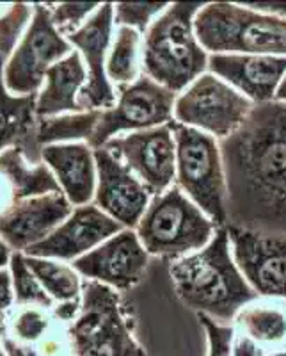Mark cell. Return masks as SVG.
Instances as JSON below:
<instances>
[{
    "instance_id": "6da1fadb",
    "label": "cell",
    "mask_w": 286,
    "mask_h": 356,
    "mask_svg": "<svg viewBox=\"0 0 286 356\" xmlns=\"http://www.w3.org/2000/svg\"><path fill=\"white\" fill-rule=\"evenodd\" d=\"M228 227L286 237V106H254L242 129L222 139Z\"/></svg>"
},
{
    "instance_id": "7a4b0ae2",
    "label": "cell",
    "mask_w": 286,
    "mask_h": 356,
    "mask_svg": "<svg viewBox=\"0 0 286 356\" xmlns=\"http://www.w3.org/2000/svg\"><path fill=\"white\" fill-rule=\"evenodd\" d=\"M178 300L198 316L231 326L249 301L258 298L231 251L228 228H219L208 246L174 260L169 267Z\"/></svg>"
},
{
    "instance_id": "3957f363",
    "label": "cell",
    "mask_w": 286,
    "mask_h": 356,
    "mask_svg": "<svg viewBox=\"0 0 286 356\" xmlns=\"http://www.w3.org/2000/svg\"><path fill=\"white\" fill-rule=\"evenodd\" d=\"M201 8L199 2L169 4L142 40V72L174 95L208 72L210 54L194 27Z\"/></svg>"
},
{
    "instance_id": "277c9868",
    "label": "cell",
    "mask_w": 286,
    "mask_h": 356,
    "mask_svg": "<svg viewBox=\"0 0 286 356\" xmlns=\"http://www.w3.org/2000/svg\"><path fill=\"white\" fill-rule=\"evenodd\" d=\"M206 52L286 57V20L254 11L246 4H203L194 20Z\"/></svg>"
},
{
    "instance_id": "5b68a950",
    "label": "cell",
    "mask_w": 286,
    "mask_h": 356,
    "mask_svg": "<svg viewBox=\"0 0 286 356\" xmlns=\"http://www.w3.org/2000/svg\"><path fill=\"white\" fill-rule=\"evenodd\" d=\"M217 230V225L176 186L151 198L135 228L148 255L173 262L208 246Z\"/></svg>"
},
{
    "instance_id": "8992f818",
    "label": "cell",
    "mask_w": 286,
    "mask_h": 356,
    "mask_svg": "<svg viewBox=\"0 0 286 356\" xmlns=\"http://www.w3.org/2000/svg\"><path fill=\"white\" fill-rule=\"evenodd\" d=\"M72 356H146L117 291L85 280L78 316L69 323Z\"/></svg>"
},
{
    "instance_id": "52a82bcc",
    "label": "cell",
    "mask_w": 286,
    "mask_h": 356,
    "mask_svg": "<svg viewBox=\"0 0 286 356\" xmlns=\"http://www.w3.org/2000/svg\"><path fill=\"white\" fill-rule=\"evenodd\" d=\"M176 141V184L219 228L228 227V182L221 143L192 127L171 122Z\"/></svg>"
},
{
    "instance_id": "ba28073f",
    "label": "cell",
    "mask_w": 286,
    "mask_h": 356,
    "mask_svg": "<svg viewBox=\"0 0 286 356\" xmlns=\"http://www.w3.org/2000/svg\"><path fill=\"white\" fill-rule=\"evenodd\" d=\"M254 104L214 73H203L176 97L174 122L208 134L217 141L242 129Z\"/></svg>"
},
{
    "instance_id": "9c48e42d",
    "label": "cell",
    "mask_w": 286,
    "mask_h": 356,
    "mask_svg": "<svg viewBox=\"0 0 286 356\" xmlns=\"http://www.w3.org/2000/svg\"><path fill=\"white\" fill-rule=\"evenodd\" d=\"M176 97L142 73L133 84L119 88V97L110 109L101 111L100 123L87 145L98 150L119 136L169 125L174 122Z\"/></svg>"
},
{
    "instance_id": "30bf717a",
    "label": "cell",
    "mask_w": 286,
    "mask_h": 356,
    "mask_svg": "<svg viewBox=\"0 0 286 356\" xmlns=\"http://www.w3.org/2000/svg\"><path fill=\"white\" fill-rule=\"evenodd\" d=\"M72 52L73 47L68 38L53 25L50 9L36 4L31 27L4 68L6 88L17 97L36 95L47 72Z\"/></svg>"
},
{
    "instance_id": "8fae6325",
    "label": "cell",
    "mask_w": 286,
    "mask_h": 356,
    "mask_svg": "<svg viewBox=\"0 0 286 356\" xmlns=\"http://www.w3.org/2000/svg\"><path fill=\"white\" fill-rule=\"evenodd\" d=\"M105 148L125 162L151 196L176 184V141L171 123L114 138Z\"/></svg>"
},
{
    "instance_id": "7c38bea8",
    "label": "cell",
    "mask_w": 286,
    "mask_h": 356,
    "mask_svg": "<svg viewBox=\"0 0 286 356\" xmlns=\"http://www.w3.org/2000/svg\"><path fill=\"white\" fill-rule=\"evenodd\" d=\"M114 4H100L93 17L68 36L72 47L78 49L87 70V81L78 95L82 111H107L117 100L116 89L105 70L114 40Z\"/></svg>"
},
{
    "instance_id": "4fadbf2b",
    "label": "cell",
    "mask_w": 286,
    "mask_h": 356,
    "mask_svg": "<svg viewBox=\"0 0 286 356\" xmlns=\"http://www.w3.org/2000/svg\"><path fill=\"white\" fill-rule=\"evenodd\" d=\"M226 228L235 262L253 291L263 298L286 301V237Z\"/></svg>"
},
{
    "instance_id": "5bb4252c",
    "label": "cell",
    "mask_w": 286,
    "mask_h": 356,
    "mask_svg": "<svg viewBox=\"0 0 286 356\" xmlns=\"http://www.w3.org/2000/svg\"><path fill=\"white\" fill-rule=\"evenodd\" d=\"M148 262V251L139 241L137 232L123 228L93 251L73 260V269L84 278L126 292L141 282Z\"/></svg>"
},
{
    "instance_id": "9a60e30c",
    "label": "cell",
    "mask_w": 286,
    "mask_h": 356,
    "mask_svg": "<svg viewBox=\"0 0 286 356\" xmlns=\"http://www.w3.org/2000/svg\"><path fill=\"white\" fill-rule=\"evenodd\" d=\"M94 161L98 171L94 205L123 228L135 230L153 196L125 162L105 146L94 150Z\"/></svg>"
},
{
    "instance_id": "2e32d148",
    "label": "cell",
    "mask_w": 286,
    "mask_h": 356,
    "mask_svg": "<svg viewBox=\"0 0 286 356\" xmlns=\"http://www.w3.org/2000/svg\"><path fill=\"white\" fill-rule=\"evenodd\" d=\"M121 230L119 222L109 218L93 203L75 207V211L62 225H59L44 241L27 248L25 255L52 260H77Z\"/></svg>"
},
{
    "instance_id": "e0dca14e",
    "label": "cell",
    "mask_w": 286,
    "mask_h": 356,
    "mask_svg": "<svg viewBox=\"0 0 286 356\" xmlns=\"http://www.w3.org/2000/svg\"><path fill=\"white\" fill-rule=\"evenodd\" d=\"M75 211L65 193L17 200L0 214V239L9 248L27 250L41 243Z\"/></svg>"
},
{
    "instance_id": "ac0fdd59",
    "label": "cell",
    "mask_w": 286,
    "mask_h": 356,
    "mask_svg": "<svg viewBox=\"0 0 286 356\" xmlns=\"http://www.w3.org/2000/svg\"><path fill=\"white\" fill-rule=\"evenodd\" d=\"M208 72L249 98L254 106L274 102L286 73V57L212 54Z\"/></svg>"
},
{
    "instance_id": "d6986e66",
    "label": "cell",
    "mask_w": 286,
    "mask_h": 356,
    "mask_svg": "<svg viewBox=\"0 0 286 356\" xmlns=\"http://www.w3.org/2000/svg\"><path fill=\"white\" fill-rule=\"evenodd\" d=\"M41 159L52 170L69 203L84 207L96 193V161L87 143H62L41 148Z\"/></svg>"
},
{
    "instance_id": "ffe728a7",
    "label": "cell",
    "mask_w": 286,
    "mask_h": 356,
    "mask_svg": "<svg viewBox=\"0 0 286 356\" xmlns=\"http://www.w3.org/2000/svg\"><path fill=\"white\" fill-rule=\"evenodd\" d=\"M4 59H0V152L20 148L25 159L41 164V146L36 141V95L17 97L8 91L2 73Z\"/></svg>"
},
{
    "instance_id": "44dd1931",
    "label": "cell",
    "mask_w": 286,
    "mask_h": 356,
    "mask_svg": "<svg viewBox=\"0 0 286 356\" xmlns=\"http://www.w3.org/2000/svg\"><path fill=\"white\" fill-rule=\"evenodd\" d=\"M87 81L82 56L78 50H73L62 61L56 63L44 75V86L37 93L36 116L53 118L61 114L84 113L78 104L81 89Z\"/></svg>"
},
{
    "instance_id": "7402d4cb",
    "label": "cell",
    "mask_w": 286,
    "mask_h": 356,
    "mask_svg": "<svg viewBox=\"0 0 286 356\" xmlns=\"http://www.w3.org/2000/svg\"><path fill=\"white\" fill-rule=\"evenodd\" d=\"M233 332L247 337L265 355L286 351V301L258 296L240 308Z\"/></svg>"
},
{
    "instance_id": "603a6c76",
    "label": "cell",
    "mask_w": 286,
    "mask_h": 356,
    "mask_svg": "<svg viewBox=\"0 0 286 356\" xmlns=\"http://www.w3.org/2000/svg\"><path fill=\"white\" fill-rule=\"evenodd\" d=\"M0 173L8 177L15 200L62 193L52 170L44 164H28L20 148H8L0 154Z\"/></svg>"
},
{
    "instance_id": "cb8c5ba5",
    "label": "cell",
    "mask_w": 286,
    "mask_h": 356,
    "mask_svg": "<svg viewBox=\"0 0 286 356\" xmlns=\"http://www.w3.org/2000/svg\"><path fill=\"white\" fill-rule=\"evenodd\" d=\"M142 36L135 29L117 27L107 56V77L112 84L125 88L133 84L142 73Z\"/></svg>"
},
{
    "instance_id": "d4e9b609",
    "label": "cell",
    "mask_w": 286,
    "mask_h": 356,
    "mask_svg": "<svg viewBox=\"0 0 286 356\" xmlns=\"http://www.w3.org/2000/svg\"><path fill=\"white\" fill-rule=\"evenodd\" d=\"M101 111H84L77 114H61L53 118H41L37 122V145H62V143H89L100 123Z\"/></svg>"
},
{
    "instance_id": "484cf974",
    "label": "cell",
    "mask_w": 286,
    "mask_h": 356,
    "mask_svg": "<svg viewBox=\"0 0 286 356\" xmlns=\"http://www.w3.org/2000/svg\"><path fill=\"white\" fill-rule=\"evenodd\" d=\"M25 262L52 300L62 303V301L82 298L84 284L73 266L69 267L52 259H37V257H25Z\"/></svg>"
},
{
    "instance_id": "4316f807",
    "label": "cell",
    "mask_w": 286,
    "mask_h": 356,
    "mask_svg": "<svg viewBox=\"0 0 286 356\" xmlns=\"http://www.w3.org/2000/svg\"><path fill=\"white\" fill-rule=\"evenodd\" d=\"M11 280L15 296L20 303L40 305L44 308H50L53 305V300L49 296V292L44 291L34 273L28 269L25 257L20 251L12 253L11 257Z\"/></svg>"
},
{
    "instance_id": "83f0119b",
    "label": "cell",
    "mask_w": 286,
    "mask_h": 356,
    "mask_svg": "<svg viewBox=\"0 0 286 356\" xmlns=\"http://www.w3.org/2000/svg\"><path fill=\"white\" fill-rule=\"evenodd\" d=\"M165 2H119L114 4V24L146 34L151 24L167 9Z\"/></svg>"
},
{
    "instance_id": "f1b7e54d",
    "label": "cell",
    "mask_w": 286,
    "mask_h": 356,
    "mask_svg": "<svg viewBox=\"0 0 286 356\" xmlns=\"http://www.w3.org/2000/svg\"><path fill=\"white\" fill-rule=\"evenodd\" d=\"M34 15V6L11 4L0 15V59H6L17 44L22 29Z\"/></svg>"
},
{
    "instance_id": "f546056e",
    "label": "cell",
    "mask_w": 286,
    "mask_h": 356,
    "mask_svg": "<svg viewBox=\"0 0 286 356\" xmlns=\"http://www.w3.org/2000/svg\"><path fill=\"white\" fill-rule=\"evenodd\" d=\"M100 8V4H94V2H82V4H57L56 8L50 9V15H52V22L59 33H66L69 36L72 33H75L77 29H81L89 18L93 17V13Z\"/></svg>"
},
{
    "instance_id": "4dcf8cb0",
    "label": "cell",
    "mask_w": 286,
    "mask_h": 356,
    "mask_svg": "<svg viewBox=\"0 0 286 356\" xmlns=\"http://www.w3.org/2000/svg\"><path fill=\"white\" fill-rule=\"evenodd\" d=\"M198 319L206 333V356H231L233 326L219 324L206 316H198Z\"/></svg>"
},
{
    "instance_id": "1f68e13d",
    "label": "cell",
    "mask_w": 286,
    "mask_h": 356,
    "mask_svg": "<svg viewBox=\"0 0 286 356\" xmlns=\"http://www.w3.org/2000/svg\"><path fill=\"white\" fill-rule=\"evenodd\" d=\"M49 328V319L36 308H28L18 316L15 323V333L24 342H34Z\"/></svg>"
},
{
    "instance_id": "d6a6232c",
    "label": "cell",
    "mask_w": 286,
    "mask_h": 356,
    "mask_svg": "<svg viewBox=\"0 0 286 356\" xmlns=\"http://www.w3.org/2000/svg\"><path fill=\"white\" fill-rule=\"evenodd\" d=\"M251 9L254 11H260L263 15H269V17L283 18L286 20V2H249Z\"/></svg>"
},
{
    "instance_id": "836d02e7",
    "label": "cell",
    "mask_w": 286,
    "mask_h": 356,
    "mask_svg": "<svg viewBox=\"0 0 286 356\" xmlns=\"http://www.w3.org/2000/svg\"><path fill=\"white\" fill-rule=\"evenodd\" d=\"M12 280L6 269H0V317L4 316V312L8 310L9 305L12 301V291H11Z\"/></svg>"
},
{
    "instance_id": "e575fe53",
    "label": "cell",
    "mask_w": 286,
    "mask_h": 356,
    "mask_svg": "<svg viewBox=\"0 0 286 356\" xmlns=\"http://www.w3.org/2000/svg\"><path fill=\"white\" fill-rule=\"evenodd\" d=\"M81 305L82 298L81 300L62 301V303H59V307H56V316L59 317L62 323H73L75 317L78 316V312H81Z\"/></svg>"
},
{
    "instance_id": "d590c367",
    "label": "cell",
    "mask_w": 286,
    "mask_h": 356,
    "mask_svg": "<svg viewBox=\"0 0 286 356\" xmlns=\"http://www.w3.org/2000/svg\"><path fill=\"white\" fill-rule=\"evenodd\" d=\"M4 351L8 356H40L36 349L28 348V346L18 344L15 340L6 339L4 340Z\"/></svg>"
},
{
    "instance_id": "8d00e7d4",
    "label": "cell",
    "mask_w": 286,
    "mask_h": 356,
    "mask_svg": "<svg viewBox=\"0 0 286 356\" xmlns=\"http://www.w3.org/2000/svg\"><path fill=\"white\" fill-rule=\"evenodd\" d=\"M11 253H9V246L6 244V241L0 239V269L4 267V264H8V260H11Z\"/></svg>"
},
{
    "instance_id": "74e56055",
    "label": "cell",
    "mask_w": 286,
    "mask_h": 356,
    "mask_svg": "<svg viewBox=\"0 0 286 356\" xmlns=\"http://www.w3.org/2000/svg\"><path fill=\"white\" fill-rule=\"evenodd\" d=\"M274 102H278V104H285L286 106V73H285V77H283L281 84H279Z\"/></svg>"
},
{
    "instance_id": "f35d334b",
    "label": "cell",
    "mask_w": 286,
    "mask_h": 356,
    "mask_svg": "<svg viewBox=\"0 0 286 356\" xmlns=\"http://www.w3.org/2000/svg\"><path fill=\"white\" fill-rule=\"evenodd\" d=\"M267 356H286V351H279V353H272V355H267Z\"/></svg>"
},
{
    "instance_id": "ab89813d",
    "label": "cell",
    "mask_w": 286,
    "mask_h": 356,
    "mask_svg": "<svg viewBox=\"0 0 286 356\" xmlns=\"http://www.w3.org/2000/svg\"><path fill=\"white\" fill-rule=\"evenodd\" d=\"M0 356H8V355H6V353H2V351H0Z\"/></svg>"
}]
</instances>
